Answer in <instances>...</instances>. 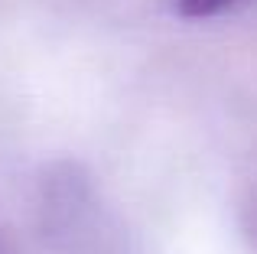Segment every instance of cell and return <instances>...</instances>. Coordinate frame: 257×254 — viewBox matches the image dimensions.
<instances>
[{
  "label": "cell",
  "instance_id": "cell-1",
  "mask_svg": "<svg viewBox=\"0 0 257 254\" xmlns=\"http://www.w3.org/2000/svg\"><path fill=\"white\" fill-rule=\"evenodd\" d=\"M238 0H176V13L186 20H208L215 13L234 7Z\"/></svg>",
  "mask_w": 257,
  "mask_h": 254
}]
</instances>
